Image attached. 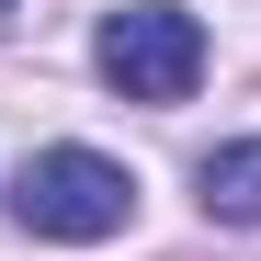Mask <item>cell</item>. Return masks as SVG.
Wrapping results in <instances>:
<instances>
[{
  "instance_id": "obj_4",
  "label": "cell",
  "mask_w": 261,
  "mask_h": 261,
  "mask_svg": "<svg viewBox=\"0 0 261 261\" xmlns=\"http://www.w3.org/2000/svg\"><path fill=\"white\" fill-rule=\"evenodd\" d=\"M12 12H23V0H0V23H12Z\"/></svg>"
},
{
  "instance_id": "obj_2",
  "label": "cell",
  "mask_w": 261,
  "mask_h": 261,
  "mask_svg": "<svg viewBox=\"0 0 261 261\" xmlns=\"http://www.w3.org/2000/svg\"><path fill=\"white\" fill-rule=\"evenodd\" d=\"M91 68L114 80L125 102H193L204 23L182 12V0H125V12H102V34H91Z\"/></svg>"
},
{
  "instance_id": "obj_3",
  "label": "cell",
  "mask_w": 261,
  "mask_h": 261,
  "mask_svg": "<svg viewBox=\"0 0 261 261\" xmlns=\"http://www.w3.org/2000/svg\"><path fill=\"white\" fill-rule=\"evenodd\" d=\"M193 193H204V216H216V227H261V137H239V148H204Z\"/></svg>"
},
{
  "instance_id": "obj_1",
  "label": "cell",
  "mask_w": 261,
  "mask_h": 261,
  "mask_svg": "<svg viewBox=\"0 0 261 261\" xmlns=\"http://www.w3.org/2000/svg\"><path fill=\"white\" fill-rule=\"evenodd\" d=\"M12 216H23V239L91 250V239H114L125 216H137V182H125V159H102V148H34L12 170Z\"/></svg>"
}]
</instances>
